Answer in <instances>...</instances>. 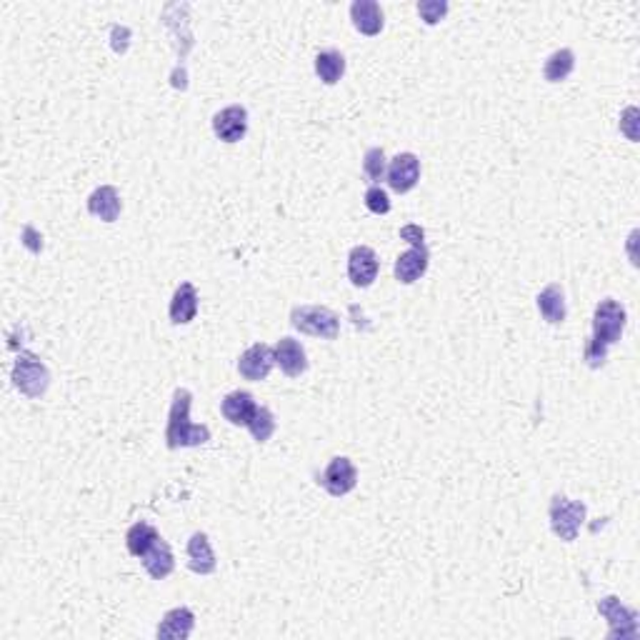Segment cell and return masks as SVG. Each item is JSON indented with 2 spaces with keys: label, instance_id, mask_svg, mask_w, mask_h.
<instances>
[{
  "label": "cell",
  "instance_id": "obj_19",
  "mask_svg": "<svg viewBox=\"0 0 640 640\" xmlns=\"http://www.w3.org/2000/svg\"><path fill=\"white\" fill-rule=\"evenodd\" d=\"M255 398H253L251 393H246V390H233V393H228L223 398V403H221V410H223V416L228 423H233V425H246L248 428V423H251L253 413H255Z\"/></svg>",
  "mask_w": 640,
  "mask_h": 640
},
{
  "label": "cell",
  "instance_id": "obj_20",
  "mask_svg": "<svg viewBox=\"0 0 640 640\" xmlns=\"http://www.w3.org/2000/svg\"><path fill=\"white\" fill-rule=\"evenodd\" d=\"M350 20L363 35H378L383 30V11L373 0H355L350 5Z\"/></svg>",
  "mask_w": 640,
  "mask_h": 640
},
{
  "label": "cell",
  "instance_id": "obj_2",
  "mask_svg": "<svg viewBox=\"0 0 640 640\" xmlns=\"http://www.w3.org/2000/svg\"><path fill=\"white\" fill-rule=\"evenodd\" d=\"M191 403H193V393L185 388H178L173 393V403L168 413L166 443L168 448H195L203 446L210 441L208 425H195L191 420Z\"/></svg>",
  "mask_w": 640,
  "mask_h": 640
},
{
  "label": "cell",
  "instance_id": "obj_8",
  "mask_svg": "<svg viewBox=\"0 0 640 640\" xmlns=\"http://www.w3.org/2000/svg\"><path fill=\"white\" fill-rule=\"evenodd\" d=\"M273 365H276V350L265 346V343H255L238 358V373L246 380L261 383L270 376Z\"/></svg>",
  "mask_w": 640,
  "mask_h": 640
},
{
  "label": "cell",
  "instance_id": "obj_5",
  "mask_svg": "<svg viewBox=\"0 0 640 640\" xmlns=\"http://www.w3.org/2000/svg\"><path fill=\"white\" fill-rule=\"evenodd\" d=\"M550 528L560 541L573 543L585 523V505L581 501H571L566 496H553L550 501Z\"/></svg>",
  "mask_w": 640,
  "mask_h": 640
},
{
  "label": "cell",
  "instance_id": "obj_17",
  "mask_svg": "<svg viewBox=\"0 0 640 640\" xmlns=\"http://www.w3.org/2000/svg\"><path fill=\"white\" fill-rule=\"evenodd\" d=\"M143 560V568L145 573L153 578V581H163L168 578L173 568H176V558H173V550H170V545L163 541V538H158L148 550H145V556L140 558Z\"/></svg>",
  "mask_w": 640,
  "mask_h": 640
},
{
  "label": "cell",
  "instance_id": "obj_4",
  "mask_svg": "<svg viewBox=\"0 0 640 640\" xmlns=\"http://www.w3.org/2000/svg\"><path fill=\"white\" fill-rule=\"evenodd\" d=\"M13 386L28 398H41L51 386V373H48L45 363L38 355H33L30 350H20L13 365Z\"/></svg>",
  "mask_w": 640,
  "mask_h": 640
},
{
  "label": "cell",
  "instance_id": "obj_27",
  "mask_svg": "<svg viewBox=\"0 0 640 640\" xmlns=\"http://www.w3.org/2000/svg\"><path fill=\"white\" fill-rule=\"evenodd\" d=\"M448 13V3L443 0H423V3H418V15L428 23V26H435V23H441Z\"/></svg>",
  "mask_w": 640,
  "mask_h": 640
},
{
  "label": "cell",
  "instance_id": "obj_30",
  "mask_svg": "<svg viewBox=\"0 0 640 640\" xmlns=\"http://www.w3.org/2000/svg\"><path fill=\"white\" fill-rule=\"evenodd\" d=\"M113 38V51L115 53H126L128 51V38H130V30L128 28H121V26H115L111 33Z\"/></svg>",
  "mask_w": 640,
  "mask_h": 640
},
{
  "label": "cell",
  "instance_id": "obj_13",
  "mask_svg": "<svg viewBox=\"0 0 640 640\" xmlns=\"http://www.w3.org/2000/svg\"><path fill=\"white\" fill-rule=\"evenodd\" d=\"M273 350H276V363H278L280 371H283L285 376L298 378L306 373L308 368L306 350H303V346H300L298 340H293V338H280Z\"/></svg>",
  "mask_w": 640,
  "mask_h": 640
},
{
  "label": "cell",
  "instance_id": "obj_12",
  "mask_svg": "<svg viewBox=\"0 0 640 640\" xmlns=\"http://www.w3.org/2000/svg\"><path fill=\"white\" fill-rule=\"evenodd\" d=\"M195 628V615L191 608H173L163 615L155 636L160 640H185L191 638Z\"/></svg>",
  "mask_w": 640,
  "mask_h": 640
},
{
  "label": "cell",
  "instance_id": "obj_31",
  "mask_svg": "<svg viewBox=\"0 0 640 640\" xmlns=\"http://www.w3.org/2000/svg\"><path fill=\"white\" fill-rule=\"evenodd\" d=\"M23 246H26V248H28L30 253H41L43 251V238L38 236V233H35V230L30 228V225L26 228V230H23Z\"/></svg>",
  "mask_w": 640,
  "mask_h": 640
},
{
  "label": "cell",
  "instance_id": "obj_18",
  "mask_svg": "<svg viewBox=\"0 0 640 640\" xmlns=\"http://www.w3.org/2000/svg\"><path fill=\"white\" fill-rule=\"evenodd\" d=\"M168 313H170V323H176V325H188L198 316V291L193 283L178 285V291L173 293Z\"/></svg>",
  "mask_w": 640,
  "mask_h": 640
},
{
  "label": "cell",
  "instance_id": "obj_29",
  "mask_svg": "<svg viewBox=\"0 0 640 640\" xmlns=\"http://www.w3.org/2000/svg\"><path fill=\"white\" fill-rule=\"evenodd\" d=\"M401 238L408 240L413 248H425V233H423L420 225H405V228H401Z\"/></svg>",
  "mask_w": 640,
  "mask_h": 640
},
{
  "label": "cell",
  "instance_id": "obj_25",
  "mask_svg": "<svg viewBox=\"0 0 640 640\" xmlns=\"http://www.w3.org/2000/svg\"><path fill=\"white\" fill-rule=\"evenodd\" d=\"M248 431L251 435L258 441V443H265V441H270L273 438V433H276V418L273 413L268 410V408H255V413H253L251 423H248Z\"/></svg>",
  "mask_w": 640,
  "mask_h": 640
},
{
  "label": "cell",
  "instance_id": "obj_10",
  "mask_svg": "<svg viewBox=\"0 0 640 640\" xmlns=\"http://www.w3.org/2000/svg\"><path fill=\"white\" fill-rule=\"evenodd\" d=\"M388 183L395 193L413 191L420 181V160L416 153H398L388 166Z\"/></svg>",
  "mask_w": 640,
  "mask_h": 640
},
{
  "label": "cell",
  "instance_id": "obj_21",
  "mask_svg": "<svg viewBox=\"0 0 640 640\" xmlns=\"http://www.w3.org/2000/svg\"><path fill=\"white\" fill-rule=\"evenodd\" d=\"M538 310L543 320H548L550 325H558L566 320V295L560 291V285H548L545 291L538 295Z\"/></svg>",
  "mask_w": 640,
  "mask_h": 640
},
{
  "label": "cell",
  "instance_id": "obj_6",
  "mask_svg": "<svg viewBox=\"0 0 640 640\" xmlns=\"http://www.w3.org/2000/svg\"><path fill=\"white\" fill-rule=\"evenodd\" d=\"M598 611L611 623L608 638H636L638 636V613L626 608L615 596L598 600Z\"/></svg>",
  "mask_w": 640,
  "mask_h": 640
},
{
  "label": "cell",
  "instance_id": "obj_26",
  "mask_svg": "<svg viewBox=\"0 0 640 640\" xmlns=\"http://www.w3.org/2000/svg\"><path fill=\"white\" fill-rule=\"evenodd\" d=\"M363 173L371 183H380L386 178L388 166H386V153L380 148H371L368 153L363 155Z\"/></svg>",
  "mask_w": 640,
  "mask_h": 640
},
{
  "label": "cell",
  "instance_id": "obj_24",
  "mask_svg": "<svg viewBox=\"0 0 640 640\" xmlns=\"http://www.w3.org/2000/svg\"><path fill=\"white\" fill-rule=\"evenodd\" d=\"M158 538H160V533H158L151 523L140 520V523H136V526L126 533L128 553L136 558H143L145 556V550H148Z\"/></svg>",
  "mask_w": 640,
  "mask_h": 640
},
{
  "label": "cell",
  "instance_id": "obj_22",
  "mask_svg": "<svg viewBox=\"0 0 640 640\" xmlns=\"http://www.w3.org/2000/svg\"><path fill=\"white\" fill-rule=\"evenodd\" d=\"M316 73L325 85H335L346 73V58L338 51H320L316 56Z\"/></svg>",
  "mask_w": 640,
  "mask_h": 640
},
{
  "label": "cell",
  "instance_id": "obj_7",
  "mask_svg": "<svg viewBox=\"0 0 640 640\" xmlns=\"http://www.w3.org/2000/svg\"><path fill=\"white\" fill-rule=\"evenodd\" d=\"M318 483L325 488L333 498H343V496H348L350 490L358 486V471H355L353 460L338 456V458L328 463V468L323 471Z\"/></svg>",
  "mask_w": 640,
  "mask_h": 640
},
{
  "label": "cell",
  "instance_id": "obj_14",
  "mask_svg": "<svg viewBox=\"0 0 640 640\" xmlns=\"http://www.w3.org/2000/svg\"><path fill=\"white\" fill-rule=\"evenodd\" d=\"M188 568L198 575H210L218 568V560L213 553L208 535L206 533H193L188 541Z\"/></svg>",
  "mask_w": 640,
  "mask_h": 640
},
{
  "label": "cell",
  "instance_id": "obj_23",
  "mask_svg": "<svg viewBox=\"0 0 640 640\" xmlns=\"http://www.w3.org/2000/svg\"><path fill=\"white\" fill-rule=\"evenodd\" d=\"M573 68H575V53H573L571 48H560V51H556L553 56L545 60V81L548 83H560V81H566L571 75Z\"/></svg>",
  "mask_w": 640,
  "mask_h": 640
},
{
  "label": "cell",
  "instance_id": "obj_11",
  "mask_svg": "<svg viewBox=\"0 0 640 640\" xmlns=\"http://www.w3.org/2000/svg\"><path fill=\"white\" fill-rule=\"evenodd\" d=\"M246 130H248V111L243 105H228L213 115V133L223 143L243 140Z\"/></svg>",
  "mask_w": 640,
  "mask_h": 640
},
{
  "label": "cell",
  "instance_id": "obj_16",
  "mask_svg": "<svg viewBox=\"0 0 640 640\" xmlns=\"http://www.w3.org/2000/svg\"><path fill=\"white\" fill-rule=\"evenodd\" d=\"M121 208H123L121 195H118V191H115L113 185H100V188H96V191L90 193V198H88V213L100 218V221H105V223L118 221Z\"/></svg>",
  "mask_w": 640,
  "mask_h": 640
},
{
  "label": "cell",
  "instance_id": "obj_1",
  "mask_svg": "<svg viewBox=\"0 0 640 640\" xmlns=\"http://www.w3.org/2000/svg\"><path fill=\"white\" fill-rule=\"evenodd\" d=\"M626 308L620 306L618 300H613V298L600 300L596 306V313H593V338H590L588 350H585V361L590 365H600L605 361L608 348L613 343H618L623 331H626Z\"/></svg>",
  "mask_w": 640,
  "mask_h": 640
},
{
  "label": "cell",
  "instance_id": "obj_9",
  "mask_svg": "<svg viewBox=\"0 0 640 640\" xmlns=\"http://www.w3.org/2000/svg\"><path fill=\"white\" fill-rule=\"evenodd\" d=\"M380 270V261L373 248L368 246H355L348 255V278L355 288H368L373 285Z\"/></svg>",
  "mask_w": 640,
  "mask_h": 640
},
{
  "label": "cell",
  "instance_id": "obj_3",
  "mask_svg": "<svg viewBox=\"0 0 640 640\" xmlns=\"http://www.w3.org/2000/svg\"><path fill=\"white\" fill-rule=\"evenodd\" d=\"M291 323L295 331L325 340H335L340 333V318L325 306H298L293 308Z\"/></svg>",
  "mask_w": 640,
  "mask_h": 640
},
{
  "label": "cell",
  "instance_id": "obj_28",
  "mask_svg": "<svg viewBox=\"0 0 640 640\" xmlns=\"http://www.w3.org/2000/svg\"><path fill=\"white\" fill-rule=\"evenodd\" d=\"M365 208L371 210V213H376V215H386L390 210L388 193L380 185H371L365 191Z\"/></svg>",
  "mask_w": 640,
  "mask_h": 640
},
{
  "label": "cell",
  "instance_id": "obj_15",
  "mask_svg": "<svg viewBox=\"0 0 640 640\" xmlns=\"http://www.w3.org/2000/svg\"><path fill=\"white\" fill-rule=\"evenodd\" d=\"M428 263H431L428 248H410V251H405L403 255H398V261H395V280L403 283V285L416 283L418 278L425 276Z\"/></svg>",
  "mask_w": 640,
  "mask_h": 640
}]
</instances>
